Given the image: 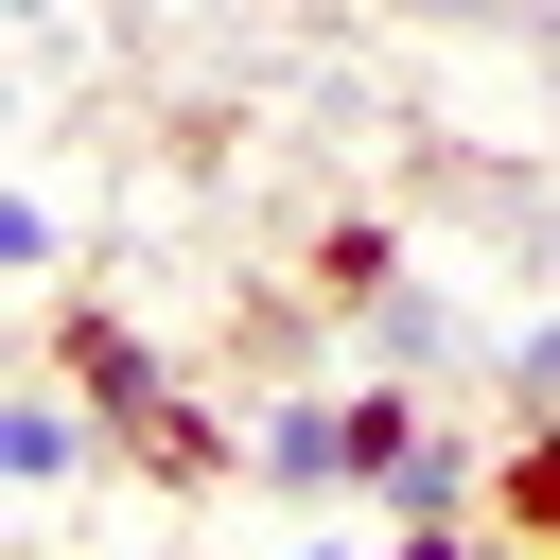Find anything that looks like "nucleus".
<instances>
[{"instance_id": "7ed1b4c3", "label": "nucleus", "mask_w": 560, "mask_h": 560, "mask_svg": "<svg viewBox=\"0 0 560 560\" xmlns=\"http://www.w3.org/2000/svg\"><path fill=\"white\" fill-rule=\"evenodd\" d=\"M88 455H122V438H105V402H88L52 350H35V368H0V490H18V508H52Z\"/></svg>"}, {"instance_id": "f257e3e1", "label": "nucleus", "mask_w": 560, "mask_h": 560, "mask_svg": "<svg viewBox=\"0 0 560 560\" xmlns=\"http://www.w3.org/2000/svg\"><path fill=\"white\" fill-rule=\"evenodd\" d=\"M245 490H262V508H298V525H350V508H368L350 385H298V368H280V385L245 402Z\"/></svg>"}, {"instance_id": "39448f33", "label": "nucleus", "mask_w": 560, "mask_h": 560, "mask_svg": "<svg viewBox=\"0 0 560 560\" xmlns=\"http://www.w3.org/2000/svg\"><path fill=\"white\" fill-rule=\"evenodd\" d=\"M350 332H368V368H420V385H438V368H455V350H472V332H455V298H438V280H385V298H368V315H350Z\"/></svg>"}, {"instance_id": "6e6552de", "label": "nucleus", "mask_w": 560, "mask_h": 560, "mask_svg": "<svg viewBox=\"0 0 560 560\" xmlns=\"http://www.w3.org/2000/svg\"><path fill=\"white\" fill-rule=\"evenodd\" d=\"M52 262H70V210L18 175V192H0V280H18V298H52Z\"/></svg>"}, {"instance_id": "423d86ee", "label": "nucleus", "mask_w": 560, "mask_h": 560, "mask_svg": "<svg viewBox=\"0 0 560 560\" xmlns=\"http://www.w3.org/2000/svg\"><path fill=\"white\" fill-rule=\"evenodd\" d=\"M490 542H560V420H508V455H490Z\"/></svg>"}, {"instance_id": "9d476101", "label": "nucleus", "mask_w": 560, "mask_h": 560, "mask_svg": "<svg viewBox=\"0 0 560 560\" xmlns=\"http://www.w3.org/2000/svg\"><path fill=\"white\" fill-rule=\"evenodd\" d=\"M0 18H70V0H0Z\"/></svg>"}, {"instance_id": "20e7f679", "label": "nucleus", "mask_w": 560, "mask_h": 560, "mask_svg": "<svg viewBox=\"0 0 560 560\" xmlns=\"http://www.w3.org/2000/svg\"><path fill=\"white\" fill-rule=\"evenodd\" d=\"M122 472H158V490H245V402H210V385H175L140 438H122Z\"/></svg>"}, {"instance_id": "f03ea898", "label": "nucleus", "mask_w": 560, "mask_h": 560, "mask_svg": "<svg viewBox=\"0 0 560 560\" xmlns=\"http://www.w3.org/2000/svg\"><path fill=\"white\" fill-rule=\"evenodd\" d=\"M35 350H52V368H70L88 402H105V438H140V420L175 402V350H158V332H140L122 298H88V280H52V315H35Z\"/></svg>"}, {"instance_id": "0eeeda50", "label": "nucleus", "mask_w": 560, "mask_h": 560, "mask_svg": "<svg viewBox=\"0 0 560 560\" xmlns=\"http://www.w3.org/2000/svg\"><path fill=\"white\" fill-rule=\"evenodd\" d=\"M298 262H315V298H332V315H368V298L402 280V228H385V210H332V228H315Z\"/></svg>"}, {"instance_id": "1a4fd4ad", "label": "nucleus", "mask_w": 560, "mask_h": 560, "mask_svg": "<svg viewBox=\"0 0 560 560\" xmlns=\"http://www.w3.org/2000/svg\"><path fill=\"white\" fill-rule=\"evenodd\" d=\"M490 385H508V420H560V315H525V332L490 350Z\"/></svg>"}]
</instances>
